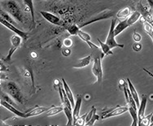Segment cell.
<instances>
[{
    "mask_svg": "<svg viewBox=\"0 0 153 126\" xmlns=\"http://www.w3.org/2000/svg\"><path fill=\"white\" fill-rule=\"evenodd\" d=\"M3 7H5L6 12L12 16L16 21H17L20 23H23V12L21 10V7L19 6V4L16 1H14V0H7V1H5L4 3H3Z\"/></svg>",
    "mask_w": 153,
    "mask_h": 126,
    "instance_id": "6da1fadb",
    "label": "cell"
},
{
    "mask_svg": "<svg viewBox=\"0 0 153 126\" xmlns=\"http://www.w3.org/2000/svg\"><path fill=\"white\" fill-rule=\"evenodd\" d=\"M6 90L11 96L13 98V99L16 100L19 103H24V96L21 93V90L18 87L16 83L14 82H9L6 84Z\"/></svg>",
    "mask_w": 153,
    "mask_h": 126,
    "instance_id": "7a4b0ae2",
    "label": "cell"
},
{
    "mask_svg": "<svg viewBox=\"0 0 153 126\" xmlns=\"http://www.w3.org/2000/svg\"><path fill=\"white\" fill-rule=\"evenodd\" d=\"M116 21H117L116 19H112V20L108 35L107 37L106 42H105V43L110 47V49H112V48H115V47H120V48H123L124 47L123 44H119V43H117V42L116 41V39H115L116 35H115L114 30L115 25H116Z\"/></svg>",
    "mask_w": 153,
    "mask_h": 126,
    "instance_id": "3957f363",
    "label": "cell"
},
{
    "mask_svg": "<svg viewBox=\"0 0 153 126\" xmlns=\"http://www.w3.org/2000/svg\"><path fill=\"white\" fill-rule=\"evenodd\" d=\"M21 40H22V38L20 37L17 34H14L11 37V43H12V47L10 48V50L8 51V54L6 57H4L3 59V60L7 62H9L11 59H12V55L14 54L16 50H17V48L21 44Z\"/></svg>",
    "mask_w": 153,
    "mask_h": 126,
    "instance_id": "277c9868",
    "label": "cell"
},
{
    "mask_svg": "<svg viewBox=\"0 0 153 126\" xmlns=\"http://www.w3.org/2000/svg\"><path fill=\"white\" fill-rule=\"evenodd\" d=\"M100 57H96L94 60V64L92 67V73L97 77L98 84H101L103 81V67Z\"/></svg>",
    "mask_w": 153,
    "mask_h": 126,
    "instance_id": "5b68a950",
    "label": "cell"
},
{
    "mask_svg": "<svg viewBox=\"0 0 153 126\" xmlns=\"http://www.w3.org/2000/svg\"><path fill=\"white\" fill-rule=\"evenodd\" d=\"M112 16H113V12L111 11V10H105V11H103V12H101L100 14H98L94 17H92L91 19H90L88 21H86L82 24H81L80 25V28H82L84 26H86V25H88V24H91L94 23V22H96V21H101V20H105V19H108L109 17H112Z\"/></svg>",
    "mask_w": 153,
    "mask_h": 126,
    "instance_id": "8992f818",
    "label": "cell"
},
{
    "mask_svg": "<svg viewBox=\"0 0 153 126\" xmlns=\"http://www.w3.org/2000/svg\"><path fill=\"white\" fill-rule=\"evenodd\" d=\"M0 23L2 24L3 25H4L5 27H7L8 30H12V32L14 33L15 34H17V35H19L20 37H21L24 41H26L27 39H28V38H29L28 33H25L24 32V31H22V30H19V29H17L14 24H12V23H10L8 21H5V20H3V19L1 18V19H0Z\"/></svg>",
    "mask_w": 153,
    "mask_h": 126,
    "instance_id": "52a82bcc",
    "label": "cell"
},
{
    "mask_svg": "<svg viewBox=\"0 0 153 126\" xmlns=\"http://www.w3.org/2000/svg\"><path fill=\"white\" fill-rule=\"evenodd\" d=\"M40 13H41V15L48 22L53 24L55 25L62 26V25L64 24H63V21H62L58 16H56V15H54V14L51 13V12L42 11V12H40Z\"/></svg>",
    "mask_w": 153,
    "mask_h": 126,
    "instance_id": "ba28073f",
    "label": "cell"
},
{
    "mask_svg": "<svg viewBox=\"0 0 153 126\" xmlns=\"http://www.w3.org/2000/svg\"><path fill=\"white\" fill-rule=\"evenodd\" d=\"M0 103H1V105L3 106V107H5V108H7V110H9L11 112L16 115L19 117L26 118V112H21V111H20L19 110H17V109L14 106L12 105L11 103H7L6 101H4V100H1Z\"/></svg>",
    "mask_w": 153,
    "mask_h": 126,
    "instance_id": "9c48e42d",
    "label": "cell"
},
{
    "mask_svg": "<svg viewBox=\"0 0 153 126\" xmlns=\"http://www.w3.org/2000/svg\"><path fill=\"white\" fill-rule=\"evenodd\" d=\"M129 111V107H118L114 110L109 111L108 113L107 112L106 115H104L103 116V119H107V118L113 117V116H120V115L124 114L125 112Z\"/></svg>",
    "mask_w": 153,
    "mask_h": 126,
    "instance_id": "30bf717a",
    "label": "cell"
},
{
    "mask_svg": "<svg viewBox=\"0 0 153 126\" xmlns=\"http://www.w3.org/2000/svg\"><path fill=\"white\" fill-rule=\"evenodd\" d=\"M147 95H143L142 97V101L140 103V106L138 107V125L140 124V122L143 120V118L145 116V109H146V106H147Z\"/></svg>",
    "mask_w": 153,
    "mask_h": 126,
    "instance_id": "8fae6325",
    "label": "cell"
},
{
    "mask_svg": "<svg viewBox=\"0 0 153 126\" xmlns=\"http://www.w3.org/2000/svg\"><path fill=\"white\" fill-rule=\"evenodd\" d=\"M81 106H82V96L78 95L77 99H76L75 106L74 107V111H73V116H74V125L76 124V121L77 118L80 116V109H81Z\"/></svg>",
    "mask_w": 153,
    "mask_h": 126,
    "instance_id": "7c38bea8",
    "label": "cell"
},
{
    "mask_svg": "<svg viewBox=\"0 0 153 126\" xmlns=\"http://www.w3.org/2000/svg\"><path fill=\"white\" fill-rule=\"evenodd\" d=\"M130 26V22L128 21V20H127V18L126 19H125L124 21L119 22L117 25V26H115V30H114L115 35L117 36L118 34H120L121 32H123L124 30Z\"/></svg>",
    "mask_w": 153,
    "mask_h": 126,
    "instance_id": "4fadbf2b",
    "label": "cell"
},
{
    "mask_svg": "<svg viewBox=\"0 0 153 126\" xmlns=\"http://www.w3.org/2000/svg\"><path fill=\"white\" fill-rule=\"evenodd\" d=\"M49 107H37L35 108H33L31 111L26 112V118L32 117V116H36L38 115L42 114L43 112H46L49 110Z\"/></svg>",
    "mask_w": 153,
    "mask_h": 126,
    "instance_id": "5bb4252c",
    "label": "cell"
},
{
    "mask_svg": "<svg viewBox=\"0 0 153 126\" xmlns=\"http://www.w3.org/2000/svg\"><path fill=\"white\" fill-rule=\"evenodd\" d=\"M62 83H63V86H64V89H65V93H66V94H67L68 99H69L71 104H72V107H74V106H75V102H74V94H73L72 91H71L70 87L68 86V85L67 84V82H65V80L64 79V78H62Z\"/></svg>",
    "mask_w": 153,
    "mask_h": 126,
    "instance_id": "9a60e30c",
    "label": "cell"
},
{
    "mask_svg": "<svg viewBox=\"0 0 153 126\" xmlns=\"http://www.w3.org/2000/svg\"><path fill=\"white\" fill-rule=\"evenodd\" d=\"M127 82H128L129 90H130V93H131V94H132L134 99V101H135L136 105H137L138 107H139V106H140V102H139V98H138V93H137V91H136L134 86V85L131 83V82H130V80L129 79V78L127 79Z\"/></svg>",
    "mask_w": 153,
    "mask_h": 126,
    "instance_id": "2e32d148",
    "label": "cell"
},
{
    "mask_svg": "<svg viewBox=\"0 0 153 126\" xmlns=\"http://www.w3.org/2000/svg\"><path fill=\"white\" fill-rule=\"evenodd\" d=\"M23 2L25 3V5L27 7L29 12H30L31 18H32V23L33 24H34V23H35V16H34V7H33V0H23Z\"/></svg>",
    "mask_w": 153,
    "mask_h": 126,
    "instance_id": "e0dca14e",
    "label": "cell"
},
{
    "mask_svg": "<svg viewBox=\"0 0 153 126\" xmlns=\"http://www.w3.org/2000/svg\"><path fill=\"white\" fill-rule=\"evenodd\" d=\"M98 42H99V43L100 45V47H101V50H102V56H101V59H103V57L105 56H110V55H112V49H110V47L106 44V43H104L103 42H101L98 38L97 39Z\"/></svg>",
    "mask_w": 153,
    "mask_h": 126,
    "instance_id": "ac0fdd59",
    "label": "cell"
},
{
    "mask_svg": "<svg viewBox=\"0 0 153 126\" xmlns=\"http://www.w3.org/2000/svg\"><path fill=\"white\" fill-rule=\"evenodd\" d=\"M91 56H88L87 57H85L83 59H81L78 60L77 64L74 65L75 68H81V67H86L87 65H89L91 64Z\"/></svg>",
    "mask_w": 153,
    "mask_h": 126,
    "instance_id": "d6986e66",
    "label": "cell"
},
{
    "mask_svg": "<svg viewBox=\"0 0 153 126\" xmlns=\"http://www.w3.org/2000/svg\"><path fill=\"white\" fill-rule=\"evenodd\" d=\"M63 107H64V111H65V116L68 119V122L66 124V125H74V116H73L72 109L68 107L67 106H63Z\"/></svg>",
    "mask_w": 153,
    "mask_h": 126,
    "instance_id": "ffe728a7",
    "label": "cell"
},
{
    "mask_svg": "<svg viewBox=\"0 0 153 126\" xmlns=\"http://www.w3.org/2000/svg\"><path fill=\"white\" fill-rule=\"evenodd\" d=\"M131 14V10L130 7H124L123 9L120 10L117 14V17L118 19H126L127 17H129Z\"/></svg>",
    "mask_w": 153,
    "mask_h": 126,
    "instance_id": "44dd1931",
    "label": "cell"
},
{
    "mask_svg": "<svg viewBox=\"0 0 153 126\" xmlns=\"http://www.w3.org/2000/svg\"><path fill=\"white\" fill-rule=\"evenodd\" d=\"M129 107V111H130V114L131 116V117L133 119V122L131 124L132 126H136L138 125V112H137V109L134 108L131 106H128Z\"/></svg>",
    "mask_w": 153,
    "mask_h": 126,
    "instance_id": "7402d4cb",
    "label": "cell"
},
{
    "mask_svg": "<svg viewBox=\"0 0 153 126\" xmlns=\"http://www.w3.org/2000/svg\"><path fill=\"white\" fill-rule=\"evenodd\" d=\"M62 111H64V107H51L47 111V116H55L56 114H59V112H61Z\"/></svg>",
    "mask_w": 153,
    "mask_h": 126,
    "instance_id": "603a6c76",
    "label": "cell"
},
{
    "mask_svg": "<svg viewBox=\"0 0 153 126\" xmlns=\"http://www.w3.org/2000/svg\"><path fill=\"white\" fill-rule=\"evenodd\" d=\"M0 14H1L0 16H1L2 19H3V20H5V21H8V22H10V23H12V24H14V25H15V22H14L13 17H12V16L10 15L9 13L4 12V11H3V10L1 9V11H0Z\"/></svg>",
    "mask_w": 153,
    "mask_h": 126,
    "instance_id": "cb8c5ba5",
    "label": "cell"
},
{
    "mask_svg": "<svg viewBox=\"0 0 153 126\" xmlns=\"http://www.w3.org/2000/svg\"><path fill=\"white\" fill-rule=\"evenodd\" d=\"M143 27H144V30L145 32L147 33V34L149 35L151 38H152V40L153 42V28L152 26L150 24L148 23L147 21H144L143 22Z\"/></svg>",
    "mask_w": 153,
    "mask_h": 126,
    "instance_id": "d4e9b609",
    "label": "cell"
},
{
    "mask_svg": "<svg viewBox=\"0 0 153 126\" xmlns=\"http://www.w3.org/2000/svg\"><path fill=\"white\" fill-rule=\"evenodd\" d=\"M77 36L79 37L82 40L85 42L87 41H91V36L89 35L88 33H86L83 32L82 30H79V31L77 32Z\"/></svg>",
    "mask_w": 153,
    "mask_h": 126,
    "instance_id": "484cf974",
    "label": "cell"
},
{
    "mask_svg": "<svg viewBox=\"0 0 153 126\" xmlns=\"http://www.w3.org/2000/svg\"><path fill=\"white\" fill-rule=\"evenodd\" d=\"M68 33H70V35H77V32L79 31L80 27H78L76 24H71L70 26L67 28Z\"/></svg>",
    "mask_w": 153,
    "mask_h": 126,
    "instance_id": "4316f807",
    "label": "cell"
},
{
    "mask_svg": "<svg viewBox=\"0 0 153 126\" xmlns=\"http://www.w3.org/2000/svg\"><path fill=\"white\" fill-rule=\"evenodd\" d=\"M152 113L150 115H148L147 116H145L143 118V120L139 124V125H150L151 124V118H152Z\"/></svg>",
    "mask_w": 153,
    "mask_h": 126,
    "instance_id": "83f0119b",
    "label": "cell"
},
{
    "mask_svg": "<svg viewBox=\"0 0 153 126\" xmlns=\"http://www.w3.org/2000/svg\"><path fill=\"white\" fill-rule=\"evenodd\" d=\"M87 114H88V113H86V114L83 115L82 116H79V117L77 118L75 125H85V119H86V116H87Z\"/></svg>",
    "mask_w": 153,
    "mask_h": 126,
    "instance_id": "f1b7e54d",
    "label": "cell"
},
{
    "mask_svg": "<svg viewBox=\"0 0 153 126\" xmlns=\"http://www.w3.org/2000/svg\"><path fill=\"white\" fill-rule=\"evenodd\" d=\"M99 119H100V116H98V115L96 114V111H95L94 112V114H93V116H92L91 119L89 120L87 123H85V125H94V122H95V121H97V120H99Z\"/></svg>",
    "mask_w": 153,
    "mask_h": 126,
    "instance_id": "f546056e",
    "label": "cell"
},
{
    "mask_svg": "<svg viewBox=\"0 0 153 126\" xmlns=\"http://www.w3.org/2000/svg\"><path fill=\"white\" fill-rule=\"evenodd\" d=\"M63 46L67 48H70L73 46V40L69 38H66L63 41Z\"/></svg>",
    "mask_w": 153,
    "mask_h": 126,
    "instance_id": "4dcf8cb0",
    "label": "cell"
},
{
    "mask_svg": "<svg viewBox=\"0 0 153 126\" xmlns=\"http://www.w3.org/2000/svg\"><path fill=\"white\" fill-rule=\"evenodd\" d=\"M1 98H2V100H4V101H6V102H7V103H11L12 105L15 106L14 102H13V101L10 99V97H9L7 94H5V93H3V94L2 93V94H1Z\"/></svg>",
    "mask_w": 153,
    "mask_h": 126,
    "instance_id": "1f68e13d",
    "label": "cell"
},
{
    "mask_svg": "<svg viewBox=\"0 0 153 126\" xmlns=\"http://www.w3.org/2000/svg\"><path fill=\"white\" fill-rule=\"evenodd\" d=\"M133 50H135V51H140L142 50V44L140 42H136L133 45Z\"/></svg>",
    "mask_w": 153,
    "mask_h": 126,
    "instance_id": "d6a6232c",
    "label": "cell"
},
{
    "mask_svg": "<svg viewBox=\"0 0 153 126\" xmlns=\"http://www.w3.org/2000/svg\"><path fill=\"white\" fill-rule=\"evenodd\" d=\"M133 38H134V40L137 42H139L141 41L142 37L140 34H138V33L134 32V35H133Z\"/></svg>",
    "mask_w": 153,
    "mask_h": 126,
    "instance_id": "836d02e7",
    "label": "cell"
},
{
    "mask_svg": "<svg viewBox=\"0 0 153 126\" xmlns=\"http://www.w3.org/2000/svg\"><path fill=\"white\" fill-rule=\"evenodd\" d=\"M62 54H63V56H70V54H71L70 48H67V47H65V48H64V49L62 50Z\"/></svg>",
    "mask_w": 153,
    "mask_h": 126,
    "instance_id": "e575fe53",
    "label": "cell"
},
{
    "mask_svg": "<svg viewBox=\"0 0 153 126\" xmlns=\"http://www.w3.org/2000/svg\"><path fill=\"white\" fill-rule=\"evenodd\" d=\"M126 85H127L126 81L124 79H120V81H119V87H120V89H123L124 86H126Z\"/></svg>",
    "mask_w": 153,
    "mask_h": 126,
    "instance_id": "d590c367",
    "label": "cell"
},
{
    "mask_svg": "<svg viewBox=\"0 0 153 126\" xmlns=\"http://www.w3.org/2000/svg\"><path fill=\"white\" fill-rule=\"evenodd\" d=\"M54 85H55V88H58L59 85H61V82L59 79H55L54 81Z\"/></svg>",
    "mask_w": 153,
    "mask_h": 126,
    "instance_id": "8d00e7d4",
    "label": "cell"
},
{
    "mask_svg": "<svg viewBox=\"0 0 153 126\" xmlns=\"http://www.w3.org/2000/svg\"><path fill=\"white\" fill-rule=\"evenodd\" d=\"M36 53H34V52H33V53H31V56H32V57H33V58H35V57H37V55H35Z\"/></svg>",
    "mask_w": 153,
    "mask_h": 126,
    "instance_id": "74e56055",
    "label": "cell"
},
{
    "mask_svg": "<svg viewBox=\"0 0 153 126\" xmlns=\"http://www.w3.org/2000/svg\"><path fill=\"white\" fill-rule=\"evenodd\" d=\"M151 99H152V100H153V95H151Z\"/></svg>",
    "mask_w": 153,
    "mask_h": 126,
    "instance_id": "f35d334b",
    "label": "cell"
},
{
    "mask_svg": "<svg viewBox=\"0 0 153 126\" xmlns=\"http://www.w3.org/2000/svg\"><path fill=\"white\" fill-rule=\"evenodd\" d=\"M150 125H152V126H153V122H152V123H151Z\"/></svg>",
    "mask_w": 153,
    "mask_h": 126,
    "instance_id": "ab89813d",
    "label": "cell"
},
{
    "mask_svg": "<svg viewBox=\"0 0 153 126\" xmlns=\"http://www.w3.org/2000/svg\"><path fill=\"white\" fill-rule=\"evenodd\" d=\"M133 1H138V0H133Z\"/></svg>",
    "mask_w": 153,
    "mask_h": 126,
    "instance_id": "60d3db41",
    "label": "cell"
},
{
    "mask_svg": "<svg viewBox=\"0 0 153 126\" xmlns=\"http://www.w3.org/2000/svg\"><path fill=\"white\" fill-rule=\"evenodd\" d=\"M152 28H153V27H152Z\"/></svg>",
    "mask_w": 153,
    "mask_h": 126,
    "instance_id": "b9f144b4",
    "label": "cell"
}]
</instances>
